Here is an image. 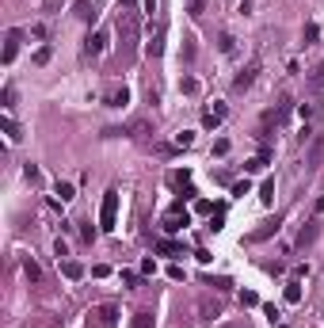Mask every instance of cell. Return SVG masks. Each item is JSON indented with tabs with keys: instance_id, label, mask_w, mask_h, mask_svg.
Segmentation results:
<instances>
[{
	"instance_id": "obj_25",
	"label": "cell",
	"mask_w": 324,
	"mask_h": 328,
	"mask_svg": "<svg viewBox=\"0 0 324 328\" xmlns=\"http://www.w3.org/2000/svg\"><path fill=\"white\" fill-rule=\"evenodd\" d=\"M172 145H176V149H187V145H195V134H191V130H179Z\"/></svg>"
},
{
	"instance_id": "obj_39",
	"label": "cell",
	"mask_w": 324,
	"mask_h": 328,
	"mask_svg": "<svg viewBox=\"0 0 324 328\" xmlns=\"http://www.w3.org/2000/svg\"><path fill=\"white\" fill-rule=\"evenodd\" d=\"M92 275H95V279H107V275H111V267H107V263H95Z\"/></svg>"
},
{
	"instance_id": "obj_14",
	"label": "cell",
	"mask_w": 324,
	"mask_h": 328,
	"mask_svg": "<svg viewBox=\"0 0 324 328\" xmlns=\"http://www.w3.org/2000/svg\"><path fill=\"white\" fill-rule=\"evenodd\" d=\"M198 313H202V320H213V317H222V305L210 302V298H202V302H198Z\"/></svg>"
},
{
	"instance_id": "obj_6",
	"label": "cell",
	"mask_w": 324,
	"mask_h": 328,
	"mask_svg": "<svg viewBox=\"0 0 324 328\" xmlns=\"http://www.w3.org/2000/svg\"><path fill=\"white\" fill-rule=\"evenodd\" d=\"M19 42H23V31H19V27H12L8 35H4V53H0V61H4V65H12V61H16Z\"/></svg>"
},
{
	"instance_id": "obj_34",
	"label": "cell",
	"mask_w": 324,
	"mask_h": 328,
	"mask_svg": "<svg viewBox=\"0 0 324 328\" xmlns=\"http://www.w3.org/2000/svg\"><path fill=\"white\" fill-rule=\"evenodd\" d=\"M46 61H50V46H38L34 50V65H46Z\"/></svg>"
},
{
	"instance_id": "obj_8",
	"label": "cell",
	"mask_w": 324,
	"mask_h": 328,
	"mask_svg": "<svg viewBox=\"0 0 324 328\" xmlns=\"http://www.w3.org/2000/svg\"><path fill=\"white\" fill-rule=\"evenodd\" d=\"M107 42H111V35H107V31H95V35H88L84 53H88V58H99V53L107 50Z\"/></svg>"
},
{
	"instance_id": "obj_2",
	"label": "cell",
	"mask_w": 324,
	"mask_h": 328,
	"mask_svg": "<svg viewBox=\"0 0 324 328\" xmlns=\"http://www.w3.org/2000/svg\"><path fill=\"white\" fill-rule=\"evenodd\" d=\"M119 305L115 302H103V305H92L84 317V328H119Z\"/></svg>"
},
{
	"instance_id": "obj_22",
	"label": "cell",
	"mask_w": 324,
	"mask_h": 328,
	"mask_svg": "<svg viewBox=\"0 0 324 328\" xmlns=\"http://www.w3.org/2000/svg\"><path fill=\"white\" fill-rule=\"evenodd\" d=\"M286 302H290V305L301 302V286H298V279H290V283H286Z\"/></svg>"
},
{
	"instance_id": "obj_17",
	"label": "cell",
	"mask_w": 324,
	"mask_h": 328,
	"mask_svg": "<svg viewBox=\"0 0 324 328\" xmlns=\"http://www.w3.org/2000/svg\"><path fill=\"white\" fill-rule=\"evenodd\" d=\"M259 202H263V206H271V202H275V180H271V176L259 183Z\"/></svg>"
},
{
	"instance_id": "obj_36",
	"label": "cell",
	"mask_w": 324,
	"mask_h": 328,
	"mask_svg": "<svg viewBox=\"0 0 324 328\" xmlns=\"http://www.w3.org/2000/svg\"><path fill=\"white\" fill-rule=\"evenodd\" d=\"M248 191H252V183H248V180H237V183H233V195H248Z\"/></svg>"
},
{
	"instance_id": "obj_30",
	"label": "cell",
	"mask_w": 324,
	"mask_h": 328,
	"mask_svg": "<svg viewBox=\"0 0 324 328\" xmlns=\"http://www.w3.org/2000/svg\"><path fill=\"white\" fill-rule=\"evenodd\" d=\"M183 61H187V65H191V61H195V38H183Z\"/></svg>"
},
{
	"instance_id": "obj_7",
	"label": "cell",
	"mask_w": 324,
	"mask_h": 328,
	"mask_svg": "<svg viewBox=\"0 0 324 328\" xmlns=\"http://www.w3.org/2000/svg\"><path fill=\"white\" fill-rule=\"evenodd\" d=\"M256 73H259V61H252L248 69H240L237 77H233V92H248V88H252V80H256Z\"/></svg>"
},
{
	"instance_id": "obj_13",
	"label": "cell",
	"mask_w": 324,
	"mask_h": 328,
	"mask_svg": "<svg viewBox=\"0 0 324 328\" xmlns=\"http://www.w3.org/2000/svg\"><path fill=\"white\" fill-rule=\"evenodd\" d=\"M271 233H279V217H275V222H263L256 233H248V241H267Z\"/></svg>"
},
{
	"instance_id": "obj_15",
	"label": "cell",
	"mask_w": 324,
	"mask_h": 328,
	"mask_svg": "<svg viewBox=\"0 0 324 328\" xmlns=\"http://www.w3.org/2000/svg\"><path fill=\"white\" fill-rule=\"evenodd\" d=\"M61 275H65V279H73V283H77V279L84 275V267H80L77 259H61Z\"/></svg>"
},
{
	"instance_id": "obj_5",
	"label": "cell",
	"mask_w": 324,
	"mask_h": 328,
	"mask_svg": "<svg viewBox=\"0 0 324 328\" xmlns=\"http://www.w3.org/2000/svg\"><path fill=\"white\" fill-rule=\"evenodd\" d=\"M160 225H164V233H179V229H187V225H191V214L183 210V202H176V206L164 214Z\"/></svg>"
},
{
	"instance_id": "obj_31",
	"label": "cell",
	"mask_w": 324,
	"mask_h": 328,
	"mask_svg": "<svg viewBox=\"0 0 324 328\" xmlns=\"http://www.w3.org/2000/svg\"><path fill=\"white\" fill-rule=\"evenodd\" d=\"M218 42H222V53H233V50H237V38H233L229 31H225V35L218 38Z\"/></svg>"
},
{
	"instance_id": "obj_35",
	"label": "cell",
	"mask_w": 324,
	"mask_h": 328,
	"mask_svg": "<svg viewBox=\"0 0 324 328\" xmlns=\"http://www.w3.org/2000/svg\"><path fill=\"white\" fill-rule=\"evenodd\" d=\"M122 283L126 286H141V275H137V271H122Z\"/></svg>"
},
{
	"instance_id": "obj_41",
	"label": "cell",
	"mask_w": 324,
	"mask_h": 328,
	"mask_svg": "<svg viewBox=\"0 0 324 328\" xmlns=\"http://www.w3.org/2000/svg\"><path fill=\"white\" fill-rule=\"evenodd\" d=\"M141 8H145V16H153V12H156V0H141Z\"/></svg>"
},
{
	"instance_id": "obj_23",
	"label": "cell",
	"mask_w": 324,
	"mask_h": 328,
	"mask_svg": "<svg viewBox=\"0 0 324 328\" xmlns=\"http://www.w3.org/2000/svg\"><path fill=\"white\" fill-rule=\"evenodd\" d=\"M316 38H320V27H316V23H305V31H301V42H305V46H313Z\"/></svg>"
},
{
	"instance_id": "obj_29",
	"label": "cell",
	"mask_w": 324,
	"mask_h": 328,
	"mask_svg": "<svg viewBox=\"0 0 324 328\" xmlns=\"http://www.w3.org/2000/svg\"><path fill=\"white\" fill-rule=\"evenodd\" d=\"M4 134H8L12 141H19V138H23V134H19V126H16V122L8 119V115H4Z\"/></svg>"
},
{
	"instance_id": "obj_9",
	"label": "cell",
	"mask_w": 324,
	"mask_h": 328,
	"mask_svg": "<svg viewBox=\"0 0 324 328\" xmlns=\"http://www.w3.org/2000/svg\"><path fill=\"white\" fill-rule=\"evenodd\" d=\"M320 160H324V138H320V134H316V138H313V145H309L305 168H309V172H316V168H320Z\"/></svg>"
},
{
	"instance_id": "obj_4",
	"label": "cell",
	"mask_w": 324,
	"mask_h": 328,
	"mask_svg": "<svg viewBox=\"0 0 324 328\" xmlns=\"http://www.w3.org/2000/svg\"><path fill=\"white\" fill-rule=\"evenodd\" d=\"M115 222H119V191L111 187L107 195H103V206H99V229H107V233H111Z\"/></svg>"
},
{
	"instance_id": "obj_3",
	"label": "cell",
	"mask_w": 324,
	"mask_h": 328,
	"mask_svg": "<svg viewBox=\"0 0 324 328\" xmlns=\"http://www.w3.org/2000/svg\"><path fill=\"white\" fill-rule=\"evenodd\" d=\"M290 99H282V103H275L271 111H263V119H259V134L256 138H267V134H271V126H282V119H286V115H290Z\"/></svg>"
},
{
	"instance_id": "obj_28",
	"label": "cell",
	"mask_w": 324,
	"mask_h": 328,
	"mask_svg": "<svg viewBox=\"0 0 324 328\" xmlns=\"http://www.w3.org/2000/svg\"><path fill=\"white\" fill-rule=\"evenodd\" d=\"M183 4H187V16H202V12H206V0H183Z\"/></svg>"
},
{
	"instance_id": "obj_26",
	"label": "cell",
	"mask_w": 324,
	"mask_h": 328,
	"mask_svg": "<svg viewBox=\"0 0 324 328\" xmlns=\"http://www.w3.org/2000/svg\"><path fill=\"white\" fill-rule=\"evenodd\" d=\"M58 199L61 202H73V199H77V187H73V183H58Z\"/></svg>"
},
{
	"instance_id": "obj_24",
	"label": "cell",
	"mask_w": 324,
	"mask_h": 328,
	"mask_svg": "<svg viewBox=\"0 0 324 328\" xmlns=\"http://www.w3.org/2000/svg\"><path fill=\"white\" fill-rule=\"evenodd\" d=\"M316 241V225L309 222V225H301V233H298V244H313Z\"/></svg>"
},
{
	"instance_id": "obj_18",
	"label": "cell",
	"mask_w": 324,
	"mask_h": 328,
	"mask_svg": "<svg viewBox=\"0 0 324 328\" xmlns=\"http://www.w3.org/2000/svg\"><path fill=\"white\" fill-rule=\"evenodd\" d=\"M168 183H172V187H191V172H187V168H183V172L176 168V172H168Z\"/></svg>"
},
{
	"instance_id": "obj_12",
	"label": "cell",
	"mask_w": 324,
	"mask_h": 328,
	"mask_svg": "<svg viewBox=\"0 0 324 328\" xmlns=\"http://www.w3.org/2000/svg\"><path fill=\"white\" fill-rule=\"evenodd\" d=\"M222 119H225V103H213L210 111L202 115V126H206V130H213V126H222Z\"/></svg>"
},
{
	"instance_id": "obj_33",
	"label": "cell",
	"mask_w": 324,
	"mask_h": 328,
	"mask_svg": "<svg viewBox=\"0 0 324 328\" xmlns=\"http://www.w3.org/2000/svg\"><path fill=\"white\" fill-rule=\"evenodd\" d=\"M309 84H313V88H324V65H316V69H313V77H309Z\"/></svg>"
},
{
	"instance_id": "obj_21",
	"label": "cell",
	"mask_w": 324,
	"mask_h": 328,
	"mask_svg": "<svg viewBox=\"0 0 324 328\" xmlns=\"http://www.w3.org/2000/svg\"><path fill=\"white\" fill-rule=\"evenodd\" d=\"M23 271H27V279H31V283H42V267H38V263H34L31 256L23 259Z\"/></svg>"
},
{
	"instance_id": "obj_32",
	"label": "cell",
	"mask_w": 324,
	"mask_h": 328,
	"mask_svg": "<svg viewBox=\"0 0 324 328\" xmlns=\"http://www.w3.org/2000/svg\"><path fill=\"white\" fill-rule=\"evenodd\" d=\"M179 92H187V95H195V92H198V80L183 77V80H179Z\"/></svg>"
},
{
	"instance_id": "obj_27",
	"label": "cell",
	"mask_w": 324,
	"mask_h": 328,
	"mask_svg": "<svg viewBox=\"0 0 324 328\" xmlns=\"http://www.w3.org/2000/svg\"><path fill=\"white\" fill-rule=\"evenodd\" d=\"M156 252H160V256H179L183 248H179L176 241H160V244H156Z\"/></svg>"
},
{
	"instance_id": "obj_37",
	"label": "cell",
	"mask_w": 324,
	"mask_h": 328,
	"mask_svg": "<svg viewBox=\"0 0 324 328\" xmlns=\"http://www.w3.org/2000/svg\"><path fill=\"white\" fill-rule=\"evenodd\" d=\"M53 252H58V259H65V256H69V244L58 237V241H53Z\"/></svg>"
},
{
	"instance_id": "obj_38",
	"label": "cell",
	"mask_w": 324,
	"mask_h": 328,
	"mask_svg": "<svg viewBox=\"0 0 324 328\" xmlns=\"http://www.w3.org/2000/svg\"><path fill=\"white\" fill-rule=\"evenodd\" d=\"M240 305H259V298L252 290H244V294H240Z\"/></svg>"
},
{
	"instance_id": "obj_20",
	"label": "cell",
	"mask_w": 324,
	"mask_h": 328,
	"mask_svg": "<svg viewBox=\"0 0 324 328\" xmlns=\"http://www.w3.org/2000/svg\"><path fill=\"white\" fill-rule=\"evenodd\" d=\"M134 328H156V317L149 309H141V313H134Z\"/></svg>"
},
{
	"instance_id": "obj_1",
	"label": "cell",
	"mask_w": 324,
	"mask_h": 328,
	"mask_svg": "<svg viewBox=\"0 0 324 328\" xmlns=\"http://www.w3.org/2000/svg\"><path fill=\"white\" fill-rule=\"evenodd\" d=\"M134 46H137V12H134V0H122L119 8V50L122 58H134Z\"/></svg>"
},
{
	"instance_id": "obj_11",
	"label": "cell",
	"mask_w": 324,
	"mask_h": 328,
	"mask_svg": "<svg viewBox=\"0 0 324 328\" xmlns=\"http://www.w3.org/2000/svg\"><path fill=\"white\" fill-rule=\"evenodd\" d=\"M145 53H149V58H160V53H164V27H156L153 35H149V42H145Z\"/></svg>"
},
{
	"instance_id": "obj_19",
	"label": "cell",
	"mask_w": 324,
	"mask_h": 328,
	"mask_svg": "<svg viewBox=\"0 0 324 328\" xmlns=\"http://www.w3.org/2000/svg\"><path fill=\"white\" fill-rule=\"evenodd\" d=\"M73 12H77V19H84V23H92V19H95V8L88 4V0H77V8H73Z\"/></svg>"
},
{
	"instance_id": "obj_40",
	"label": "cell",
	"mask_w": 324,
	"mask_h": 328,
	"mask_svg": "<svg viewBox=\"0 0 324 328\" xmlns=\"http://www.w3.org/2000/svg\"><path fill=\"white\" fill-rule=\"evenodd\" d=\"M263 317H267V320L275 324V320H279V309H275V305H263Z\"/></svg>"
},
{
	"instance_id": "obj_43",
	"label": "cell",
	"mask_w": 324,
	"mask_h": 328,
	"mask_svg": "<svg viewBox=\"0 0 324 328\" xmlns=\"http://www.w3.org/2000/svg\"><path fill=\"white\" fill-rule=\"evenodd\" d=\"M218 328H244V324H218Z\"/></svg>"
},
{
	"instance_id": "obj_16",
	"label": "cell",
	"mask_w": 324,
	"mask_h": 328,
	"mask_svg": "<svg viewBox=\"0 0 324 328\" xmlns=\"http://www.w3.org/2000/svg\"><path fill=\"white\" fill-rule=\"evenodd\" d=\"M267 160H271V149H263L259 156H252V160L244 164V172H263V168H267Z\"/></svg>"
},
{
	"instance_id": "obj_42",
	"label": "cell",
	"mask_w": 324,
	"mask_h": 328,
	"mask_svg": "<svg viewBox=\"0 0 324 328\" xmlns=\"http://www.w3.org/2000/svg\"><path fill=\"white\" fill-rule=\"evenodd\" d=\"M316 214H324V195H320V199H316Z\"/></svg>"
},
{
	"instance_id": "obj_10",
	"label": "cell",
	"mask_w": 324,
	"mask_h": 328,
	"mask_svg": "<svg viewBox=\"0 0 324 328\" xmlns=\"http://www.w3.org/2000/svg\"><path fill=\"white\" fill-rule=\"evenodd\" d=\"M103 103H107V107H126V103H130V92H126V84H115L111 92L103 95Z\"/></svg>"
}]
</instances>
